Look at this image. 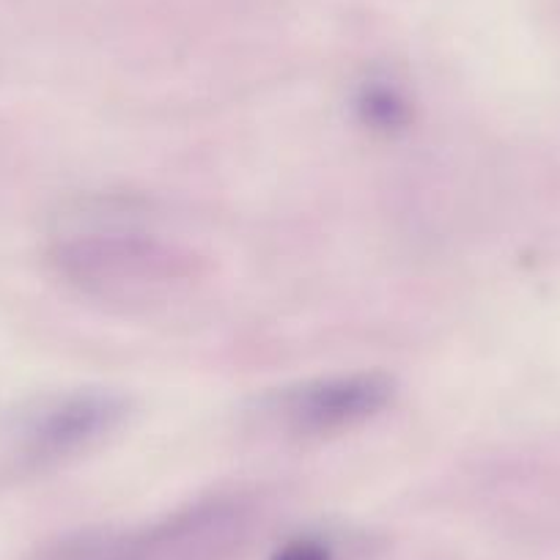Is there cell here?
<instances>
[{
  "instance_id": "cell-3",
  "label": "cell",
  "mask_w": 560,
  "mask_h": 560,
  "mask_svg": "<svg viewBox=\"0 0 560 560\" xmlns=\"http://www.w3.org/2000/svg\"><path fill=\"white\" fill-rule=\"evenodd\" d=\"M256 520L247 494H212L132 530L67 538L39 560H231L253 536Z\"/></svg>"
},
{
  "instance_id": "cell-4",
  "label": "cell",
  "mask_w": 560,
  "mask_h": 560,
  "mask_svg": "<svg viewBox=\"0 0 560 560\" xmlns=\"http://www.w3.org/2000/svg\"><path fill=\"white\" fill-rule=\"evenodd\" d=\"M396 398V382L382 371H349L283 385L258 398L253 418L269 438L319 443L365 427Z\"/></svg>"
},
{
  "instance_id": "cell-1",
  "label": "cell",
  "mask_w": 560,
  "mask_h": 560,
  "mask_svg": "<svg viewBox=\"0 0 560 560\" xmlns=\"http://www.w3.org/2000/svg\"><path fill=\"white\" fill-rule=\"evenodd\" d=\"M47 261L80 298L121 311H149L201 280L203 261L182 242L129 223L63 220L47 242Z\"/></svg>"
},
{
  "instance_id": "cell-2",
  "label": "cell",
  "mask_w": 560,
  "mask_h": 560,
  "mask_svg": "<svg viewBox=\"0 0 560 560\" xmlns=\"http://www.w3.org/2000/svg\"><path fill=\"white\" fill-rule=\"evenodd\" d=\"M132 401L110 387L56 390L0 418V476H42L89 456L127 427Z\"/></svg>"
}]
</instances>
